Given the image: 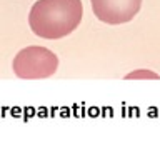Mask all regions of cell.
<instances>
[{"label":"cell","mask_w":160,"mask_h":155,"mask_svg":"<svg viewBox=\"0 0 160 155\" xmlns=\"http://www.w3.org/2000/svg\"><path fill=\"white\" fill-rule=\"evenodd\" d=\"M90 3L95 17L108 25L130 22L142 7V0H90Z\"/></svg>","instance_id":"obj_3"},{"label":"cell","mask_w":160,"mask_h":155,"mask_svg":"<svg viewBox=\"0 0 160 155\" xmlns=\"http://www.w3.org/2000/svg\"><path fill=\"white\" fill-rule=\"evenodd\" d=\"M125 78H127V80H130V78H153V80H157L158 75L153 73V72H150V70H137V72L128 73Z\"/></svg>","instance_id":"obj_4"},{"label":"cell","mask_w":160,"mask_h":155,"mask_svg":"<svg viewBox=\"0 0 160 155\" xmlns=\"http://www.w3.org/2000/svg\"><path fill=\"white\" fill-rule=\"evenodd\" d=\"M13 73L23 80L48 78L57 72L58 58L45 47H27L20 50L12 63Z\"/></svg>","instance_id":"obj_2"},{"label":"cell","mask_w":160,"mask_h":155,"mask_svg":"<svg viewBox=\"0 0 160 155\" xmlns=\"http://www.w3.org/2000/svg\"><path fill=\"white\" fill-rule=\"evenodd\" d=\"M82 17V0H38L30 10L28 23L37 37L58 40L72 33Z\"/></svg>","instance_id":"obj_1"}]
</instances>
